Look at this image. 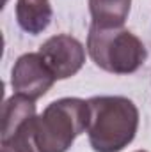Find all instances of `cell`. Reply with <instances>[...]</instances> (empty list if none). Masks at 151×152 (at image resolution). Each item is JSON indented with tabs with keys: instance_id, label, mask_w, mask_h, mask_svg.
<instances>
[{
	"instance_id": "6",
	"label": "cell",
	"mask_w": 151,
	"mask_h": 152,
	"mask_svg": "<svg viewBox=\"0 0 151 152\" xmlns=\"http://www.w3.org/2000/svg\"><path fill=\"white\" fill-rule=\"evenodd\" d=\"M53 18L50 0H16V21L30 36L44 32Z\"/></svg>"
},
{
	"instance_id": "9",
	"label": "cell",
	"mask_w": 151,
	"mask_h": 152,
	"mask_svg": "<svg viewBox=\"0 0 151 152\" xmlns=\"http://www.w3.org/2000/svg\"><path fill=\"white\" fill-rule=\"evenodd\" d=\"M135 152H148V151H135Z\"/></svg>"
},
{
	"instance_id": "5",
	"label": "cell",
	"mask_w": 151,
	"mask_h": 152,
	"mask_svg": "<svg viewBox=\"0 0 151 152\" xmlns=\"http://www.w3.org/2000/svg\"><path fill=\"white\" fill-rule=\"evenodd\" d=\"M55 81V76L52 75L39 53H25L18 57L11 71L13 90L32 101L43 97Z\"/></svg>"
},
{
	"instance_id": "7",
	"label": "cell",
	"mask_w": 151,
	"mask_h": 152,
	"mask_svg": "<svg viewBox=\"0 0 151 152\" xmlns=\"http://www.w3.org/2000/svg\"><path fill=\"white\" fill-rule=\"evenodd\" d=\"M132 0H89L91 25L101 28H119L128 20Z\"/></svg>"
},
{
	"instance_id": "2",
	"label": "cell",
	"mask_w": 151,
	"mask_h": 152,
	"mask_svg": "<svg viewBox=\"0 0 151 152\" xmlns=\"http://www.w3.org/2000/svg\"><path fill=\"white\" fill-rule=\"evenodd\" d=\"M89 104L80 97L50 103L34 120L36 152H68L76 136L87 131Z\"/></svg>"
},
{
	"instance_id": "4",
	"label": "cell",
	"mask_w": 151,
	"mask_h": 152,
	"mask_svg": "<svg viewBox=\"0 0 151 152\" xmlns=\"http://www.w3.org/2000/svg\"><path fill=\"white\" fill-rule=\"evenodd\" d=\"M55 80L75 76L85 64V48L73 36L57 34L46 39L38 51Z\"/></svg>"
},
{
	"instance_id": "3",
	"label": "cell",
	"mask_w": 151,
	"mask_h": 152,
	"mask_svg": "<svg viewBox=\"0 0 151 152\" xmlns=\"http://www.w3.org/2000/svg\"><path fill=\"white\" fill-rule=\"evenodd\" d=\"M87 53L100 69L112 75H132L148 58L144 42L123 27L101 28L91 25L87 34Z\"/></svg>"
},
{
	"instance_id": "1",
	"label": "cell",
	"mask_w": 151,
	"mask_h": 152,
	"mask_svg": "<svg viewBox=\"0 0 151 152\" xmlns=\"http://www.w3.org/2000/svg\"><path fill=\"white\" fill-rule=\"evenodd\" d=\"M87 136L94 152H121L139 129V108L123 96H96L87 99Z\"/></svg>"
},
{
	"instance_id": "8",
	"label": "cell",
	"mask_w": 151,
	"mask_h": 152,
	"mask_svg": "<svg viewBox=\"0 0 151 152\" xmlns=\"http://www.w3.org/2000/svg\"><path fill=\"white\" fill-rule=\"evenodd\" d=\"M36 117V104L32 99L14 94L11 96L2 108V138L11 136L21 126L30 122Z\"/></svg>"
}]
</instances>
